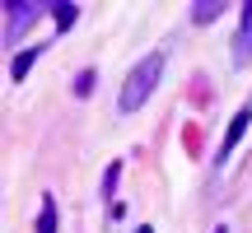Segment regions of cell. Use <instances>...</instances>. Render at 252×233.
<instances>
[{
	"label": "cell",
	"instance_id": "1",
	"mask_svg": "<svg viewBox=\"0 0 252 233\" xmlns=\"http://www.w3.org/2000/svg\"><path fill=\"white\" fill-rule=\"evenodd\" d=\"M159 75H163V52H150L145 61H135V65H131V75H126V84H122L117 108H122V112H135V108H140V103L154 93Z\"/></svg>",
	"mask_w": 252,
	"mask_h": 233
},
{
	"label": "cell",
	"instance_id": "2",
	"mask_svg": "<svg viewBox=\"0 0 252 233\" xmlns=\"http://www.w3.org/2000/svg\"><path fill=\"white\" fill-rule=\"evenodd\" d=\"M5 9H9V28H5L9 37H19L24 28H33V19L42 14V5H37V0H28V5H24V0H9Z\"/></svg>",
	"mask_w": 252,
	"mask_h": 233
},
{
	"label": "cell",
	"instance_id": "3",
	"mask_svg": "<svg viewBox=\"0 0 252 233\" xmlns=\"http://www.w3.org/2000/svg\"><path fill=\"white\" fill-rule=\"evenodd\" d=\"M248 126H252V108H238V116L229 121V131H224V145H220V154H215V159H229V154H234V145L243 140V131H248Z\"/></svg>",
	"mask_w": 252,
	"mask_h": 233
},
{
	"label": "cell",
	"instance_id": "4",
	"mask_svg": "<svg viewBox=\"0 0 252 233\" xmlns=\"http://www.w3.org/2000/svg\"><path fill=\"white\" fill-rule=\"evenodd\" d=\"M238 14H243V28H238V47H234V56H238V61H248V56H252V0L238 9Z\"/></svg>",
	"mask_w": 252,
	"mask_h": 233
},
{
	"label": "cell",
	"instance_id": "5",
	"mask_svg": "<svg viewBox=\"0 0 252 233\" xmlns=\"http://www.w3.org/2000/svg\"><path fill=\"white\" fill-rule=\"evenodd\" d=\"M220 14H224V5H220V0H215V5H210V0H201V5H191V24H215Z\"/></svg>",
	"mask_w": 252,
	"mask_h": 233
},
{
	"label": "cell",
	"instance_id": "6",
	"mask_svg": "<svg viewBox=\"0 0 252 233\" xmlns=\"http://www.w3.org/2000/svg\"><path fill=\"white\" fill-rule=\"evenodd\" d=\"M37 233H56V201L42 196V210H37Z\"/></svg>",
	"mask_w": 252,
	"mask_h": 233
},
{
	"label": "cell",
	"instance_id": "7",
	"mask_svg": "<svg viewBox=\"0 0 252 233\" xmlns=\"http://www.w3.org/2000/svg\"><path fill=\"white\" fill-rule=\"evenodd\" d=\"M33 61H37V47H28L24 56H14V70H9V75H14V80H24V75L33 70Z\"/></svg>",
	"mask_w": 252,
	"mask_h": 233
},
{
	"label": "cell",
	"instance_id": "8",
	"mask_svg": "<svg viewBox=\"0 0 252 233\" xmlns=\"http://www.w3.org/2000/svg\"><path fill=\"white\" fill-rule=\"evenodd\" d=\"M52 19H56L61 28H70L75 19H80V9H75V5H56V9H52Z\"/></svg>",
	"mask_w": 252,
	"mask_h": 233
},
{
	"label": "cell",
	"instance_id": "9",
	"mask_svg": "<svg viewBox=\"0 0 252 233\" xmlns=\"http://www.w3.org/2000/svg\"><path fill=\"white\" fill-rule=\"evenodd\" d=\"M89 89H94V70H84L80 80H75V93H80V98H84V93H89Z\"/></svg>",
	"mask_w": 252,
	"mask_h": 233
},
{
	"label": "cell",
	"instance_id": "10",
	"mask_svg": "<svg viewBox=\"0 0 252 233\" xmlns=\"http://www.w3.org/2000/svg\"><path fill=\"white\" fill-rule=\"evenodd\" d=\"M140 233H154V229H150V224H140Z\"/></svg>",
	"mask_w": 252,
	"mask_h": 233
},
{
	"label": "cell",
	"instance_id": "11",
	"mask_svg": "<svg viewBox=\"0 0 252 233\" xmlns=\"http://www.w3.org/2000/svg\"><path fill=\"white\" fill-rule=\"evenodd\" d=\"M215 233H229V229H224V224H220V229H215Z\"/></svg>",
	"mask_w": 252,
	"mask_h": 233
}]
</instances>
